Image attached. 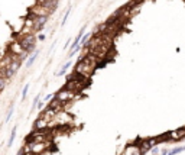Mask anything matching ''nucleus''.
<instances>
[{
    "label": "nucleus",
    "instance_id": "obj_1",
    "mask_svg": "<svg viewBox=\"0 0 185 155\" xmlns=\"http://www.w3.org/2000/svg\"><path fill=\"white\" fill-rule=\"evenodd\" d=\"M52 135L54 132L49 131V129H45V131H33L28 138H26V142H31V144H44V142H51L52 141Z\"/></svg>",
    "mask_w": 185,
    "mask_h": 155
},
{
    "label": "nucleus",
    "instance_id": "obj_2",
    "mask_svg": "<svg viewBox=\"0 0 185 155\" xmlns=\"http://www.w3.org/2000/svg\"><path fill=\"white\" fill-rule=\"evenodd\" d=\"M94 67L90 65V64H87V62H84V61H78V64H77L75 67V74H78L80 77L86 78V80H88V78L91 77V74L94 73Z\"/></svg>",
    "mask_w": 185,
    "mask_h": 155
},
{
    "label": "nucleus",
    "instance_id": "obj_3",
    "mask_svg": "<svg viewBox=\"0 0 185 155\" xmlns=\"http://www.w3.org/2000/svg\"><path fill=\"white\" fill-rule=\"evenodd\" d=\"M77 93L75 91H72V90H68V89H64L61 90L59 93H56V99H59L62 103H68V101H71V100H74L77 97L75 96Z\"/></svg>",
    "mask_w": 185,
    "mask_h": 155
},
{
    "label": "nucleus",
    "instance_id": "obj_4",
    "mask_svg": "<svg viewBox=\"0 0 185 155\" xmlns=\"http://www.w3.org/2000/svg\"><path fill=\"white\" fill-rule=\"evenodd\" d=\"M20 45H22V48L25 49V52H31L33 48H35V36L33 35H26L20 41Z\"/></svg>",
    "mask_w": 185,
    "mask_h": 155
},
{
    "label": "nucleus",
    "instance_id": "obj_5",
    "mask_svg": "<svg viewBox=\"0 0 185 155\" xmlns=\"http://www.w3.org/2000/svg\"><path fill=\"white\" fill-rule=\"evenodd\" d=\"M56 115H58V112L55 110V109H51V107H46L42 113H41V116L39 118H42L45 119L48 123H52L55 120V118H56Z\"/></svg>",
    "mask_w": 185,
    "mask_h": 155
},
{
    "label": "nucleus",
    "instance_id": "obj_6",
    "mask_svg": "<svg viewBox=\"0 0 185 155\" xmlns=\"http://www.w3.org/2000/svg\"><path fill=\"white\" fill-rule=\"evenodd\" d=\"M28 144L31 146V152H35V154L41 155L42 152H45V151L48 149L49 142H44V144H31V142H28Z\"/></svg>",
    "mask_w": 185,
    "mask_h": 155
},
{
    "label": "nucleus",
    "instance_id": "obj_7",
    "mask_svg": "<svg viewBox=\"0 0 185 155\" xmlns=\"http://www.w3.org/2000/svg\"><path fill=\"white\" fill-rule=\"evenodd\" d=\"M142 154L143 152L140 151V148L137 145H129V146H126V149L123 152V155H142Z\"/></svg>",
    "mask_w": 185,
    "mask_h": 155
},
{
    "label": "nucleus",
    "instance_id": "obj_8",
    "mask_svg": "<svg viewBox=\"0 0 185 155\" xmlns=\"http://www.w3.org/2000/svg\"><path fill=\"white\" fill-rule=\"evenodd\" d=\"M48 126H49V123L46 122L45 119H42V118H38L35 125H33V128L36 131H45V129H48Z\"/></svg>",
    "mask_w": 185,
    "mask_h": 155
},
{
    "label": "nucleus",
    "instance_id": "obj_9",
    "mask_svg": "<svg viewBox=\"0 0 185 155\" xmlns=\"http://www.w3.org/2000/svg\"><path fill=\"white\" fill-rule=\"evenodd\" d=\"M168 135H169V139L178 141V139H182L185 136V129H176V131H172V132L168 133Z\"/></svg>",
    "mask_w": 185,
    "mask_h": 155
},
{
    "label": "nucleus",
    "instance_id": "obj_10",
    "mask_svg": "<svg viewBox=\"0 0 185 155\" xmlns=\"http://www.w3.org/2000/svg\"><path fill=\"white\" fill-rule=\"evenodd\" d=\"M10 49H12V52H13V54H16V55H19V57L25 54V49L22 48V45H20V44H13Z\"/></svg>",
    "mask_w": 185,
    "mask_h": 155
},
{
    "label": "nucleus",
    "instance_id": "obj_11",
    "mask_svg": "<svg viewBox=\"0 0 185 155\" xmlns=\"http://www.w3.org/2000/svg\"><path fill=\"white\" fill-rule=\"evenodd\" d=\"M46 19H48V15H42V16H38V19H36V29H42L44 28V23L46 22Z\"/></svg>",
    "mask_w": 185,
    "mask_h": 155
},
{
    "label": "nucleus",
    "instance_id": "obj_12",
    "mask_svg": "<svg viewBox=\"0 0 185 155\" xmlns=\"http://www.w3.org/2000/svg\"><path fill=\"white\" fill-rule=\"evenodd\" d=\"M137 146L140 148L142 152H146V151H149V149L152 148V146H151V144H149V141H139Z\"/></svg>",
    "mask_w": 185,
    "mask_h": 155
},
{
    "label": "nucleus",
    "instance_id": "obj_13",
    "mask_svg": "<svg viewBox=\"0 0 185 155\" xmlns=\"http://www.w3.org/2000/svg\"><path fill=\"white\" fill-rule=\"evenodd\" d=\"M69 65H71V61H68V62H65V64H64V67H62V70L56 73V76H62V74H65V71L68 70V68H69Z\"/></svg>",
    "mask_w": 185,
    "mask_h": 155
},
{
    "label": "nucleus",
    "instance_id": "obj_14",
    "mask_svg": "<svg viewBox=\"0 0 185 155\" xmlns=\"http://www.w3.org/2000/svg\"><path fill=\"white\" fill-rule=\"evenodd\" d=\"M38 54H39V51H36V52H35V54H33V55L31 57V58H29V61L26 62V67H31V65H32L33 61H35V60L38 58Z\"/></svg>",
    "mask_w": 185,
    "mask_h": 155
},
{
    "label": "nucleus",
    "instance_id": "obj_15",
    "mask_svg": "<svg viewBox=\"0 0 185 155\" xmlns=\"http://www.w3.org/2000/svg\"><path fill=\"white\" fill-rule=\"evenodd\" d=\"M15 138H16V128H13V131H12L10 139H9V146H12V144L15 142Z\"/></svg>",
    "mask_w": 185,
    "mask_h": 155
},
{
    "label": "nucleus",
    "instance_id": "obj_16",
    "mask_svg": "<svg viewBox=\"0 0 185 155\" xmlns=\"http://www.w3.org/2000/svg\"><path fill=\"white\" fill-rule=\"evenodd\" d=\"M28 91H29V84H26L25 86V89L22 91V99H26V96H28Z\"/></svg>",
    "mask_w": 185,
    "mask_h": 155
},
{
    "label": "nucleus",
    "instance_id": "obj_17",
    "mask_svg": "<svg viewBox=\"0 0 185 155\" xmlns=\"http://www.w3.org/2000/svg\"><path fill=\"white\" fill-rule=\"evenodd\" d=\"M88 38H90V35H88V33H87V35H84V36L81 38V42H80V45L83 46V45H84V44H86V42L88 41Z\"/></svg>",
    "mask_w": 185,
    "mask_h": 155
},
{
    "label": "nucleus",
    "instance_id": "obj_18",
    "mask_svg": "<svg viewBox=\"0 0 185 155\" xmlns=\"http://www.w3.org/2000/svg\"><path fill=\"white\" fill-rule=\"evenodd\" d=\"M4 86H6V78H4V77H0V90L4 89Z\"/></svg>",
    "mask_w": 185,
    "mask_h": 155
},
{
    "label": "nucleus",
    "instance_id": "obj_19",
    "mask_svg": "<svg viewBox=\"0 0 185 155\" xmlns=\"http://www.w3.org/2000/svg\"><path fill=\"white\" fill-rule=\"evenodd\" d=\"M12 113H13V107H10V109H9V112H7V118H6V122H9V120H10Z\"/></svg>",
    "mask_w": 185,
    "mask_h": 155
},
{
    "label": "nucleus",
    "instance_id": "obj_20",
    "mask_svg": "<svg viewBox=\"0 0 185 155\" xmlns=\"http://www.w3.org/2000/svg\"><path fill=\"white\" fill-rule=\"evenodd\" d=\"M68 15H69V10H67V13H65V16H64V19H62V25L65 23V21H67V18H68Z\"/></svg>",
    "mask_w": 185,
    "mask_h": 155
},
{
    "label": "nucleus",
    "instance_id": "obj_21",
    "mask_svg": "<svg viewBox=\"0 0 185 155\" xmlns=\"http://www.w3.org/2000/svg\"><path fill=\"white\" fill-rule=\"evenodd\" d=\"M23 155H38V154H35V152H25Z\"/></svg>",
    "mask_w": 185,
    "mask_h": 155
},
{
    "label": "nucleus",
    "instance_id": "obj_22",
    "mask_svg": "<svg viewBox=\"0 0 185 155\" xmlns=\"http://www.w3.org/2000/svg\"><path fill=\"white\" fill-rule=\"evenodd\" d=\"M52 1H54V0H52Z\"/></svg>",
    "mask_w": 185,
    "mask_h": 155
},
{
    "label": "nucleus",
    "instance_id": "obj_23",
    "mask_svg": "<svg viewBox=\"0 0 185 155\" xmlns=\"http://www.w3.org/2000/svg\"><path fill=\"white\" fill-rule=\"evenodd\" d=\"M121 155H123V154H121Z\"/></svg>",
    "mask_w": 185,
    "mask_h": 155
}]
</instances>
